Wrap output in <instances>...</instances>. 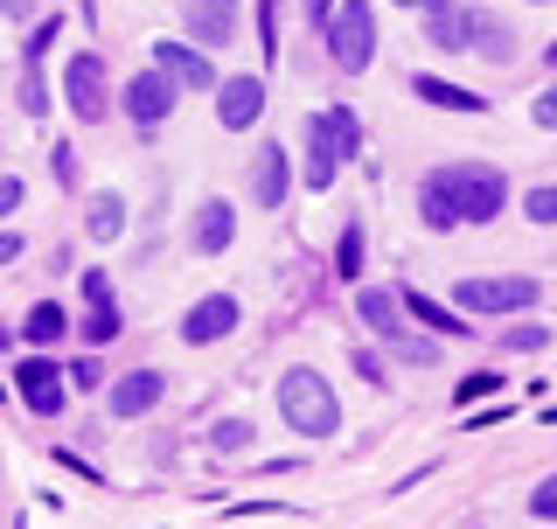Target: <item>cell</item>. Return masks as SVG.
I'll return each mask as SVG.
<instances>
[{
    "mask_svg": "<svg viewBox=\"0 0 557 529\" xmlns=\"http://www.w3.org/2000/svg\"><path fill=\"white\" fill-rule=\"evenodd\" d=\"M481 49H487V57H509L516 35H509V28H495V22H481Z\"/></svg>",
    "mask_w": 557,
    "mask_h": 529,
    "instance_id": "836d02e7",
    "label": "cell"
},
{
    "mask_svg": "<svg viewBox=\"0 0 557 529\" xmlns=\"http://www.w3.org/2000/svg\"><path fill=\"white\" fill-rule=\"evenodd\" d=\"M356 313L370 321V334H376V342H391V348H397L405 362H440V348H432L425 334H411V328H405V313H411L405 299H391V293L362 286V293H356Z\"/></svg>",
    "mask_w": 557,
    "mask_h": 529,
    "instance_id": "277c9868",
    "label": "cell"
},
{
    "mask_svg": "<svg viewBox=\"0 0 557 529\" xmlns=\"http://www.w3.org/2000/svg\"><path fill=\"white\" fill-rule=\"evenodd\" d=\"M522 209H530V223H557V182L530 188V196H522Z\"/></svg>",
    "mask_w": 557,
    "mask_h": 529,
    "instance_id": "f1b7e54d",
    "label": "cell"
},
{
    "mask_svg": "<svg viewBox=\"0 0 557 529\" xmlns=\"http://www.w3.org/2000/svg\"><path fill=\"white\" fill-rule=\"evenodd\" d=\"M530 516H536V522H557V473H544V481H536V495H530Z\"/></svg>",
    "mask_w": 557,
    "mask_h": 529,
    "instance_id": "4dcf8cb0",
    "label": "cell"
},
{
    "mask_svg": "<svg viewBox=\"0 0 557 529\" xmlns=\"http://www.w3.org/2000/svg\"><path fill=\"white\" fill-rule=\"evenodd\" d=\"M495 391H502V377H487V369H481V377H460L453 404H481V397H495Z\"/></svg>",
    "mask_w": 557,
    "mask_h": 529,
    "instance_id": "f546056e",
    "label": "cell"
},
{
    "mask_svg": "<svg viewBox=\"0 0 557 529\" xmlns=\"http://www.w3.org/2000/svg\"><path fill=\"white\" fill-rule=\"evenodd\" d=\"M362 153V119L348 104H327V112L307 119V188H335V174Z\"/></svg>",
    "mask_w": 557,
    "mask_h": 529,
    "instance_id": "7a4b0ae2",
    "label": "cell"
},
{
    "mask_svg": "<svg viewBox=\"0 0 557 529\" xmlns=\"http://www.w3.org/2000/svg\"><path fill=\"white\" fill-rule=\"evenodd\" d=\"M278 418H286L300 439H335V432H342V397H335V383H327L321 369H307V362L278 369Z\"/></svg>",
    "mask_w": 557,
    "mask_h": 529,
    "instance_id": "6da1fadb",
    "label": "cell"
},
{
    "mask_svg": "<svg viewBox=\"0 0 557 529\" xmlns=\"http://www.w3.org/2000/svg\"><path fill=\"white\" fill-rule=\"evenodd\" d=\"M14 98H22V112H28V119H42V112H49V98H42V63H22V84H14Z\"/></svg>",
    "mask_w": 557,
    "mask_h": 529,
    "instance_id": "d4e9b609",
    "label": "cell"
},
{
    "mask_svg": "<svg viewBox=\"0 0 557 529\" xmlns=\"http://www.w3.org/2000/svg\"><path fill=\"white\" fill-rule=\"evenodd\" d=\"M405 307H411L432 334H446V342H467V313H453V307H440V299H425V293H405Z\"/></svg>",
    "mask_w": 557,
    "mask_h": 529,
    "instance_id": "44dd1931",
    "label": "cell"
},
{
    "mask_svg": "<svg viewBox=\"0 0 557 529\" xmlns=\"http://www.w3.org/2000/svg\"><path fill=\"white\" fill-rule=\"evenodd\" d=\"M84 342H91V348L119 342V307H91V321H84Z\"/></svg>",
    "mask_w": 557,
    "mask_h": 529,
    "instance_id": "83f0119b",
    "label": "cell"
},
{
    "mask_svg": "<svg viewBox=\"0 0 557 529\" xmlns=\"http://www.w3.org/2000/svg\"><path fill=\"white\" fill-rule=\"evenodd\" d=\"M231 237H237V209L223 202V196H209L196 209V231H188V244H196L202 258H216V251H231Z\"/></svg>",
    "mask_w": 557,
    "mask_h": 529,
    "instance_id": "2e32d148",
    "label": "cell"
},
{
    "mask_svg": "<svg viewBox=\"0 0 557 529\" xmlns=\"http://www.w3.org/2000/svg\"><path fill=\"white\" fill-rule=\"evenodd\" d=\"M0 14H8V22H28V14H35V0H0Z\"/></svg>",
    "mask_w": 557,
    "mask_h": 529,
    "instance_id": "74e56055",
    "label": "cell"
},
{
    "mask_svg": "<svg viewBox=\"0 0 557 529\" xmlns=\"http://www.w3.org/2000/svg\"><path fill=\"white\" fill-rule=\"evenodd\" d=\"M536 299H544V286L522 279V272H509V279H460V286H453V307L460 313H502V321H509V313H530Z\"/></svg>",
    "mask_w": 557,
    "mask_h": 529,
    "instance_id": "5b68a950",
    "label": "cell"
},
{
    "mask_svg": "<svg viewBox=\"0 0 557 529\" xmlns=\"http://www.w3.org/2000/svg\"><path fill=\"white\" fill-rule=\"evenodd\" d=\"M327 57H335L342 77H362L376 63V8L370 0H342L335 22H327Z\"/></svg>",
    "mask_w": 557,
    "mask_h": 529,
    "instance_id": "3957f363",
    "label": "cell"
},
{
    "mask_svg": "<svg viewBox=\"0 0 557 529\" xmlns=\"http://www.w3.org/2000/svg\"><path fill=\"white\" fill-rule=\"evenodd\" d=\"M84 299H91V307H119V299H112V279H104V272H84Z\"/></svg>",
    "mask_w": 557,
    "mask_h": 529,
    "instance_id": "e575fe53",
    "label": "cell"
},
{
    "mask_svg": "<svg viewBox=\"0 0 557 529\" xmlns=\"http://www.w3.org/2000/svg\"><path fill=\"white\" fill-rule=\"evenodd\" d=\"M453 188H460L467 223H495L502 202H509V174L487 168V161H460V168H453Z\"/></svg>",
    "mask_w": 557,
    "mask_h": 529,
    "instance_id": "8992f818",
    "label": "cell"
},
{
    "mask_svg": "<svg viewBox=\"0 0 557 529\" xmlns=\"http://www.w3.org/2000/svg\"><path fill=\"white\" fill-rule=\"evenodd\" d=\"M251 196L265 202V209H278L293 196V168H286V153L278 147H258V168H251Z\"/></svg>",
    "mask_w": 557,
    "mask_h": 529,
    "instance_id": "ac0fdd59",
    "label": "cell"
},
{
    "mask_svg": "<svg viewBox=\"0 0 557 529\" xmlns=\"http://www.w3.org/2000/svg\"><path fill=\"white\" fill-rule=\"evenodd\" d=\"M153 63H161L182 91H216V84H223L216 63L202 57V42H161V49H153Z\"/></svg>",
    "mask_w": 557,
    "mask_h": 529,
    "instance_id": "9a60e30c",
    "label": "cell"
},
{
    "mask_svg": "<svg viewBox=\"0 0 557 529\" xmlns=\"http://www.w3.org/2000/svg\"><path fill=\"white\" fill-rule=\"evenodd\" d=\"M411 91L425 104H440V112H487L481 91H460V84H446V77H411Z\"/></svg>",
    "mask_w": 557,
    "mask_h": 529,
    "instance_id": "ffe728a7",
    "label": "cell"
},
{
    "mask_svg": "<svg viewBox=\"0 0 557 529\" xmlns=\"http://www.w3.org/2000/svg\"><path fill=\"white\" fill-rule=\"evenodd\" d=\"M530 119H536V126H544V133H557V84H550V91H536Z\"/></svg>",
    "mask_w": 557,
    "mask_h": 529,
    "instance_id": "d6a6232c",
    "label": "cell"
},
{
    "mask_svg": "<svg viewBox=\"0 0 557 529\" xmlns=\"http://www.w3.org/2000/svg\"><path fill=\"white\" fill-rule=\"evenodd\" d=\"M84 223H91V237H98V244H119V237H126V196H91Z\"/></svg>",
    "mask_w": 557,
    "mask_h": 529,
    "instance_id": "7402d4cb",
    "label": "cell"
},
{
    "mask_svg": "<svg viewBox=\"0 0 557 529\" xmlns=\"http://www.w3.org/2000/svg\"><path fill=\"white\" fill-rule=\"evenodd\" d=\"M70 383H84V391H98V362L84 356V362H70Z\"/></svg>",
    "mask_w": 557,
    "mask_h": 529,
    "instance_id": "d590c367",
    "label": "cell"
},
{
    "mask_svg": "<svg viewBox=\"0 0 557 529\" xmlns=\"http://www.w3.org/2000/svg\"><path fill=\"white\" fill-rule=\"evenodd\" d=\"M265 119V84L258 77H223L216 84V126L223 133H251Z\"/></svg>",
    "mask_w": 557,
    "mask_h": 529,
    "instance_id": "30bf717a",
    "label": "cell"
},
{
    "mask_svg": "<svg viewBox=\"0 0 557 529\" xmlns=\"http://www.w3.org/2000/svg\"><path fill=\"white\" fill-rule=\"evenodd\" d=\"M209 446H216V453H244V446H251V426H244V418H216V426H209Z\"/></svg>",
    "mask_w": 557,
    "mask_h": 529,
    "instance_id": "4316f807",
    "label": "cell"
},
{
    "mask_svg": "<svg viewBox=\"0 0 557 529\" xmlns=\"http://www.w3.org/2000/svg\"><path fill=\"white\" fill-rule=\"evenodd\" d=\"M182 28L202 49H231L237 35V0H182Z\"/></svg>",
    "mask_w": 557,
    "mask_h": 529,
    "instance_id": "7c38bea8",
    "label": "cell"
},
{
    "mask_svg": "<svg viewBox=\"0 0 557 529\" xmlns=\"http://www.w3.org/2000/svg\"><path fill=\"white\" fill-rule=\"evenodd\" d=\"M237 321H244V307H237L231 293H202L196 307L182 313V342H196V348H209V342H223V334H231Z\"/></svg>",
    "mask_w": 557,
    "mask_h": 529,
    "instance_id": "8fae6325",
    "label": "cell"
},
{
    "mask_svg": "<svg viewBox=\"0 0 557 529\" xmlns=\"http://www.w3.org/2000/svg\"><path fill=\"white\" fill-rule=\"evenodd\" d=\"M544 57H550V63H557V42H550V49H544Z\"/></svg>",
    "mask_w": 557,
    "mask_h": 529,
    "instance_id": "60d3db41",
    "label": "cell"
},
{
    "mask_svg": "<svg viewBox=\"0 0 557 529\" xmlns=\"http://www.w3.org/2000/svg\"><path fill=\"white\" fill-rule=\"evenodd\" d=\"M161 397H168V377H161V369H133V377H119L112 391H104V411H112V418H147Z\"/></svg>",
    "mask_w": 557,
    "mask_h": 529,
    "instance_id": "5bb4252c",
    "label": "cell"
},
{
    "mask_svg": "<svg viewBox=\"0 0 557 529\" xmlns=\"http://www.w3.org/2000/svg\"><path fill=\"white\" fill-rule=\"evenodd\" d=\"M391 8H418V14H432V8H440V0H391Z\"/></svg>",
    "mask_w": 557,
    "mask_h": 529,
    "instance_id": "ab89813d",
    "label": "cell"
},
{
    "mask_svg": "<svg viewBox=\"0 0 557 529\" xmlns=\"http://www.w3.org/2000/svg\"><path fill=\"white\" fill-rule=\"evenodd\" d=\"M425 35L440 49H467V42H481V22H474V8H460V0H440V8L425 14Z\"/></svg>",
    "mask_w": 557,
    "mask_h": 529,
    "instance_id": "e0dca14e",
    "label": "cell"
},
{
    "mask_svg": "<svg viewBox=\"0 0 557 529\" xmlns=\"http://www.w3.org/2000/svg\"><path fill=\"white\" fill-rule=\"evenodd\" d=\"M63 98H70V112H77L84 126L104 119V63H98V49H77V57L63 63Z\"/></svg>",
    "mask_w": 557,
    "mask_h": 529,
    "instance_id": "9c48e42d",
    "label": "cell"
},
{
    "mask_svg": "<svg viewBox=\"0 0 557 529\" xmlns=\"http://www.w3.org/2000/svg\"><path fill=\"white\" fill-rule=\"evenodd\" d=\"M57 182H63V188L77 182V153H70V147H57Z\"/></svg>",
    "mask_w": 557,
    "mask_h": 529,
    "instance_id": "8d00e7d4",
    "label": "cell"
},
{
    "mask_svg": "<svg viewBox=\"0 0 557 529\" xmlns=\"http://www.w3.org/2000/svg\"><path fill=\"white\" fill-rule=\"evenodd\" d=\"M258 35H265V57H278V0H258Z\"/></svg>",
    "mask_w": 557,
    "mask_h": 529,
    "instance_id": "1f68e13d",
    "label": "cell"
},
{
    "mask_svg": "<svg viewBox=\"0 0 557 529\" xmlns=\"http://www.w3.org/2000/svg\"><path fill=\"white\" fill-rule=\"evenodd\" d=\"M70 369H57V356H14V397L28 411H63Z\"/></svg>",
    "mask_w": 557,
    "mask_h": 529,
    "instance_id": "ba28073f",
    "label": "cell"
},
{
    "mask_svg": "<svg viewBox=\"0 0 557 529\" xmlns=\"http://www.w3.org/2000/svg\"><path fill=\"white\" fill-rule=\"evenodd\" d=\"M335 272L348 279V286L362 279V231H356V223H348V231H342V244H335Z\"/></svg>",
    "mask_w": 557,
    "mask_h": 529,
    "instance_id": "484cf974",
    "label": "cell"
},
{
    "mask_svg": "<svg viewBox=\"0 0 557 529\" xmlns=\"http://www.w3.org/2000/svg\"><path fill=\"white\" fill-rule=\"evenodd\" d=\"M70 334V313L57 307V299H35L28 307V321H22V342H35V348H57Z\"/></svg>",
    "mask_w": 557,
    "mask_h": 529,
    "instance_id": "d6986e66",
    "label": "cell"
},
{
    "mask_svg": "<svg viewBox=\"0 0 557 529\" xmlns=\"http://www.w3.org/2000/svg\"><path fill=\"white\" fill-rule=\"evenodd\" d=\"M557 334L550 328H536V321H516V328H502V348H516V356H536V348H550Z\"/></svg>",
    "mask_w": 557,
    "mask_h": 529,
    "instance_id": "603a6c76",
    "label": "cell"
},
{
    "mask_svg": "<svg viewBox=\"0 0 557 529\" xmlns=\"http://www.w3.org/2000/svg\"><path fill=\"white\" fill-rule=\"evenodd\" d=\"M418 217H425V231H460L467 223L460 188H453V168H432L425 182H418Z\"/></svg>",
    "mask_w": 557,
    "mask_h": 529,
    "instance_id": "4fadbf2b",
    "label": "cell"
},
{
    "mask_svg": "<svg viewBox=\"0 0 557 529\" xmlns=\"http://www.w3.org/2000/svg\"><path fill=\"white\" fill-rule=\"evenodd\" d=\"M174 98H182V84H174L161 63H153V70H139L126 91H119V104H126V119H133L139 133H153V126H161V119L174 112Z\"/></svg>",
    "mask_w": 557,
    "mask_h": 529,
    "instance_id": "52a82bcc",
    "label": "cell"
},
{
    "mask_svg": "<svg viewBox=\"0 0 557 529\" xmlns=\"http://www.w3.org/2000/svg\"><path fill=\"white\" fill-rule=\"evenodd\" d=\"M307 8L321 14V28H327V22H335V8H342V0H307Z\"/></svg>",
    "mask_w": 557,
    "mask_h": 529,
    "instance_id": "f35d334b",
    "label": "cell"
},
{
    "mask_svg": "<svg viewBox=\"0 0 557 529\" xmlns=\"http://www.w3.org/2000/svg\"><path fill=\"white\" fill-rule=\"evenodd\" d=\"M57 35H63V14H49V22H35V28H28V42H22V63H42L49 49H57Z\"/></svg>",
    "mask_w": 557,
    "mask_h": 529,
    "instance_id": "cb8c5ba5",
    "label": "cell"
}]
</instances>
